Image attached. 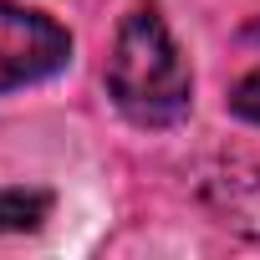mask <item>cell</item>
<instances>
[{"label":"cell","instance_id":"5","mask_svg":"<svg viewBox=\"0 0 260 260\" xmlns=\"http://www.w3.org/2000/svg\"><path fill=\"white\" fill-rule=\"evenodd\" d=\"M230 107L245 117V122H255L260 127V72H250L240 87H235V97H230Z\"/></svg>","mask_w":260,"mask_h":260},{"label":"cell","instance_id":"6","mask_svg":"<svg viewBox=\"0 0 260 260\" xmlns=\"http://www.w3.org/2000/svg\"><path fill=\"white\" fill-rule=\"evenodd\" d=\"M245 36H250V41H260V21H250V26H245Z\"/></svg>","mask_w":260,"mask_h":260},{"label":"cell","instance_id":"2","mask_svg":"<svg viewBox=\"0 0 260 260\" xmlns=\"http://www.w3.org/2000/svg\"><path fill=\"white\" fill-rule=\"evenodd\" d=\"M67 56H72V36L51 16L0 0V92L31 87V82L61 72Z\"/></svg>","mask_w":260,"mask_h":260},{"label":"cell","instance_id":"4","mask_svg":"<svg viewBox=\"0 0 260 260\" xmlns=\"http://www.w3.org/2000/svg\"><path fill=\"white\" fill-rule=\"evenodd\" d=\"M46 214H51V194L46 189H0V235L41 230Z\"/></svg>","mask_w":260,"mask_h":260},{"label":"cell","instance_id":"3","mask_svg":"<svg viewBox=\"0 0 260 260\" xmlns=\"http://www.w3.org/2000/svg\"><path fill=\"white\" fill-rule=\"evenodd\" d=\"M204 204L240 230L245 240H260V169L255 164H224L204 179Z\"/></svg>","mask_w":260,"mask_h":260},{"label":"cell","instance_id":"1","mask_svg":"<svg viewBox=\"0 0 260 260\" xmlns=\"http://www.w3.org/2000/svg\"><path fill=\"white\" fill-rule=\"evenodd\" d=\"M107 92L117 112L138 127H169L189 112L194 77L153 6H133L122 16L107 56Z\"/></svg>","mask_w":260,"mask_h":260}]
</instances>
